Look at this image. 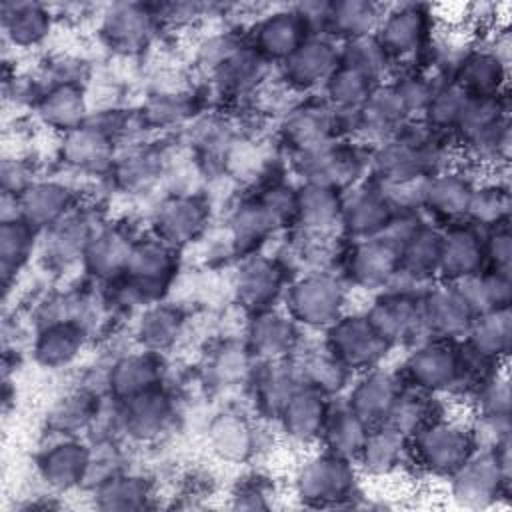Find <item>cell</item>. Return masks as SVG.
I'll list each match as a JSON object with an SVG mask.
<instances>
[{
    "label": "cell",
    "mask_w": 512,
    "mask_h": 512,
    "mask_svg": "<svg viewBox=\"0 0 512 512\" xmlns=\"http://www.w3.org/2000/svg\"><path fill=\"white\" fill-rule=\"evenodd\" d=\"M410 438V454L434 474L452 476L476 452L472 430L444 416L432 420Z\"/></svg>",
    "instance_id": "obj_1"
},
{
    "label": "cell",
    "mask_w": 512,
    "mask_h": 512,
    "mask_svg": "<svg viewBox=\"0 0 512 512\" xmlns=\"http://www.w3.org/2000/svg\"><path fill=\"white\" fill-rule=\"evenodd\" d=\"M296 488L302 500L314 506H336L354 494V470L348 458L326 452L300 468Z\"/></svg>",
    "instance_id": "obj_2"
},
{
    "label": "cell",
    "mask_w": 512,
    "mask_h": 512,
    "mask_svg": "<svg viewBox=\"0 0 512 512\" xmlns=\"http://www.w3.org/2000/svg\"><path fill=\"white\" fill-rule=\"evenodd\" d=\"M390 344L364 316H340L328 330V350L350 370L374 368Z\"/></svg>",
    "instance_id": "obj_3"
},
{
    "label": "cell",
    "mask_w": 512,
    "mask_h": 512,
    "mask_svg": "<svg viewBox=\"0 0 512 512\" xmlns=\"http://www.w3.org/2000/svg\"><path fill=\"white\" fill-rule=\"evenodd\" d=\"M344 290L328 274H310L298 280L288 292L292 316L310 326H330L340 318Z\"/></svg>",
    "instance_id": "obj_4"
},
{
    "label": "cell",
    "mask_w": 512,
    "mask_h": 512,
    "mask_svg": "<svg viewBox=\"0 0 512 512\" xmlns=\"http://www.w3.org/2000/svg\"><path fill=\"white\" fill-rule=\"evenodd\" d=\"M174 274V256L166 242L146 240L134 244L124 268L126 284L134 298H158Z\"/></svg>",
    "instance_id": "obj_5"
},
{
    "label": "cell",
    "mask_w": 512,
    "mask_h": 512,
    "mask_svg": "<svg viewBox=\"0 0 512 512\" xmlns=\"http://www.w3.org/2000/svg\"><path fill=\"white\" fill-rule=\"evenodd\" d=\"M508 478V466L500 462L494 450L472 454L452 474V494L468 508H480L500 496L502 484Z\"/></svg>",
    "instance_id": "obj_6"
},
{
    "label": "cell",
    "mask_w": 512,
    "mask_h": 512,
    "mask_svg": "<svg viewBox=\"0 0 512 512\" xmlns=\"http://www.w3.org/2000/svg\"><path fill=\"white\" fill-rule=\"evenodd\" d=\"M430 22L432 16L428 6L402 4L390 12H384L376 38L390 60L408 58L426 48L430 38Z\"/></svg>",
    "instance_id": "obj_7"
},
{
    "label": "cell",
    "mask_w": 512,
    "mask_h": 512,
    "mask_svg": "<svg viewBox=\"0 0 512 512\" xmlns=\"http://www.w3.org/2000/svg\"><path fill=\"white\" fill-rule=\"evenodd\" d=\"M406 376L416 388L426 392H440L458 386L460 346L442 338L420 344L406 362Z\"/></svg>",
    "instance_id": "obj_8"
},
{
    "label": "cell",
    "mask_w": 512,
    "mask_h": 512,
    "mask_svg": "<svg viewBox=\"0 0 512 512\" xmlns=\"http://www.w3.org/2000/svg\"><path fill=\"white\" fill-rule=\"evenodd\" d=\"M298 162L310 184H320L332 190L348 186L362 170V160L356 150L332 140L300 150Z\"/></svg>",
    "instance_id": "obj_9"
},
{
    "label": "cell",
    "mask_w": 512,
    "mask_h": 512,
    "mask_svg": "<svg viewBox=\"0 0 512 512\" xmlns=\"http://www.w3.org/2000/svg\"><path fill=\"white\" fill-rule=\"evenodd\" d=\"M366 318L390 346L398 342H410L416 338V334L426 332L422 306L416 296L388 292L372 304V308L366 312Z\"/></svg>",
    "instance_id": "obj_10"
},
{
    "label": "cell",
    "mask_w": 512,
    "mask_h": 512,
    "mask_svg": "<svg viewBox=\"0 0 512 512\" xmlns=\"http://www.w3.org/2000/svg\"><path fill=\"white\" fill-rule=\"evenodd\" d=\"M420 306L424 330L434 338L452 340L468 334L474 320V312L456 290V286L430 288L424 300H420Z\"/></svg>",
    "instance_id": "obj_11"
},
{
    "label": "cell",
    "mask_w": 512,
    "mask_h": 512,
    "mask_svg": "<svg viewBox=\"0 0 512 512\" xmlns=\"http://www.w3.org/2000/svg\"><path fill=\"white\" fill-rule=\"evenodd\" d=\"M402 248L382 234L362 238L350 252L348 270L356 284L366 288L386 286L400 266Z\"/></svg>",
    "instance_id": "obj_12"
},
{
    "label": "cell",
    "mask_w": 512,
    "mask_h": 512,
    "mask_svg": "<svg viewBox=\"0 0 512 512\" xmlns=\"http://www.w3.org/2000/svg\"><path fill=\"white\" fill-rule=\"evenodd\" d=\"M454 82L470 98H486L502 94L506 82V58L492 48H468Z\"/></svg>",
    "instance_id": "obj_13"
},
{
    "label": "cell",
    "mask_w": 512,
    "mask_h": 512,
    "mask_svg": "<svg viewBox=\"0 0 512 512\" xmlns=\"http://www.w3.org/2000/svg\"><path fill=\"white\" fill-rule=\"evenodd\" d=\"M308 38H310V32H308L300 12L296 8L280 10V12L266 16L262 22H258L256 32H254V48L264 58L286 60Z\"/></svg>",
    "instance_id": "obj_14"
},
{
    "label": "cell",
    "mask_w": 512,
    "mask_h": 512,
    "mask_svg": "<svg viewBox=\"0 0 512 512\" xmlns=\"http://www.w3.org/2000/svg\"><path fill=\"white\" fill-rule=\"evenodd\" d=\"M154 16L142 4H114L102 22V36L108 46L120 52H136L144 48L154 30Z\"/></svg>",
    "instance_id": "obj_15"
},
{
    "label": "cell",
    "mask_w": 512,
    "mask_h": 512,
    "mask_svg": "<svg viewBox=\"0 0 512 512\" xmlns=\"http://www.w3.org/2000/svg\"><path fill=\"white\" fill-rule=\"evenodd\" d=\"M392 216L394 210L384 200L378 186L350 190V194L340 196V222L358 238L380 234Z\"/></svg>",
    "instance_id": "obj_16"
},
{
    "label": "cell",
    "mask_w": 512,
    "mask_h": 512,
    "mask_svg": "<svg viewBox=\"0 0 512 512\" xmlns=\"http://www.w3.org/2000/svg\"><path fill=\"white\" fill-rule=\"evenodd\" d=\"M340 64V52L322 36H310L292 56L284 60L286 80L298 88L328 82Z\"/></svg>",
    "instance_id": "obj_17"
},
{
    "label": "cell",
    "mask_w": 512,
    "mask_h": 512,
    "mask_svg": "<svg viewBox=\"0 0 512 512\" xmlns=\"http://www.w3.org/2000/svg\"><path fill=\"white\" fill-rule=\"evenodd\" d=\"M402 386L398 378L384 370L368 372L352 390L348 406L368 424H384Z\"/></svg>",
    "instance_id": "obj_18"
},
{
    "label": "cell",
    "mask_w": 512,
    "mask_h": 512,
    "mask_svg": "<svg viewBox=\"0 0 512 512\" xmlns=\"http://www.w3.org/2000/svg\"><path fill=\"white\" fill-rule=\"evenodd\" d=\"M484 258V242L474 228L454 226L452 230L442 234L438 270H442V274L452 278L454 282L478 274L482 270Z\"/></svg>",
    "instance_id": "obj_19"
},
{
    "label": "cell",
    "mask_w": 512,
    "mask_h": 512,
    "mask_svg": "<svg viewBox=\"0 0 512 512\" xmlns=\"http://www.w3.org/2000/svg\"><path fill=\"white\" fill-rule=\"evenodd\" d=\"M326 394H322L320 390L312 388V386H300L292 398L286 402L284 410L280 412L284 430L300 440H314L318 436H322L326 418H328V404L324 400Z\"/></svg>",
    "instance_id": "obj_20"
},
{
    "label": "cell",
    "mask_w": 512,
    "mask_h": 512,
    "mask_svg": "<svg viewBox=\"0 0 512 512\" xmlns=\"http://www.w3.org/2000/svg\"><path fill=\"white\" fill-rule=\"evenodd\" d=\"M408 436L390 424H378L370 428L364 446L358 454L366 472L384 476L398 470L404 458L410 454Z\"/></svg>",
    "instance_id": "obj_21"
},
{
    "label": "cell",
    "mask_w": 512,
    "mask_h": 512,
    "mask_svg": "<svg viewBox=\"0 0 512 512\" xmlns=\"http://www.w3.org/2000/svg\"><path fill=\"white\" fill-rule=\"evenodd\" d=\"M38 466L42 478L52 488L68 490L88 476L90 452L86 446L74 440L58 442L44 452Z\"/></svg>",
    "instance_id": "obj_22"
},
{
    "label": "cell",
    "mask_w": 512,
    "mask_h": 512,
    "mask_svg": "<svg viewBox=\"0 0 512 512\" xmlns=\"http://www.w3.org/2000/svg\"><path fill=\"white\" fill-rule=\"evenodd\" d=\"M282 286V270L268 258L250 256L238 272V298L252 310H266Z\"/></svg>",
    "instance_id": "obj_23"
},
{
    "label": "cell",
    "mask_w": 512,
    "mask_h": 512,
    "mask_svg": "<svg viewBox=\"0 0 512 512\" xmlns=\"http://www.w3.org/2000/svg\"><path fill=\"white\" fill-rule=\"evenodd\" d=\"M206 208L200 200L180 196L162 204L156 214V230L162 242L178 246L192 240L204 226Z\"/></svg>",
    "instance_id": "obj_24"
},
{
    "label": "cell",
    "mask_w": 512,
    "mask_h": 512,
    "mask_svg": "<svg viewBox=\"0 0 512 512\" xmlns=\"http://www.w3.org/2000/svg\"><path fill=\"white\" fill-rule=\"evenodd\" d=\"M408 110L404 108L398 92L394 86H374L368 98L358 108V128L356 130H370L378 136H394Z\"/></svg>",
    "instance_id": "obj_25"
},
{
    "label": "cell",
    "mask_w": 512,
    "mask_h": 512,
    "mask_svg": "<svg viewBox=\"0 0 512 512\" xmlns=\"http://www.w3.org/2000/svg\"><path fill=\"white\" fill-rule=\"evenodd\" d=\"M170 412V398L156 386L130 400H124L122 422L132 436L152 438L170 420Z\"/></svg>",
    "instance_id": "obj_26"
},
{
    "label": "cell",
    "mask_w": 512,
    "mask_h": 512,
    "mask_svg": "<svg viewBox=\"0 0 512 512\" xmlns=\"http://www.w3.org/2000/svg\"><path fill=\"white\" fill-rule=\"evenodd\" d=\"M20 218L30 226H50L60 220L70 204V192L56 182H40L24 188L18 196Z\"/></svg>",
    "instance_id": "obj_27"
},
{
    "label": "cell",
    "mask_w": 512,
    "mask_h": 512,
    "mask_svg": "<svg viewBox=\"0 0 512 512\" xmlns=\"http://www.w3.org/2000/svg\"><path fill=\"white\" fill-rule=\"evenodd\" d=\"M86 338V330L76 320H52L36 340V358L40 364L58 368L76 358Z\"/></svg>",
    "instance_id": "obj_28"
},
{
    "label": "cell",
    "mask_w": 512,
    "mask_h": 512,
    "mask_svg": "<svg viewBox=\"0 0 512 512\" xmlns=\"http://www.w3.org/2000/svg\"><path fill=\"white\" fill-rule=\"evenodd\" d=\"M42 120L58 130L70 132L84 124L86 98L76 82H60L48 90L38 104Z\"/></svg>",
    "instance_id": "obj_29"
},
{
    "label": "cell",
    "mask_w": 512,
    "mask_h": 512,
    "mask_svg": "<svg viewBox=\"0 0 512 512\" xmlns=\"http://www.w3.org/2000/svg\"><path fill=\"white\" fill-rule=\"evenodd\" d=\"M472 190L474 186L462 174L440 170L428 176L424 204L444 218H460L466 216Z\"/></svg>",
    "instance_id": "obj_30"
},
{
    "label": "cell",
    "mask_w": 512,
    "mask_h": 512,
    "mask_svg": "<svg viewBox=\"0 0 512 512\" xmlns=\"http://www.w3.org/2000/svg\"><path fill=\"white\" fill-rule=\"evenodd\" d=\"M2 24L6 36L22 48L34 46L48 36L52 16L42 4L22 2L2 6Z\"/></svg>",
    "instance_id": "obj_31"
},
{
    "label": "cell",
    "mask_w": 512,
    "mask_h": 512,
    "mask_svg": "<svg viewBox=\"0 0 512 512\" xmlns=\"http://www.w3.org/2000/svg\"><path fill=\"white\" fill-rule=\"evenodd\" d=\"M338 190L320 186V184H306L296 194V218L300 224L314 234H322L340 220V196Z\"/></svg>",
    "instance_id": "obj_32"
},
{
    "label": "cell",
    "mask_w": 512,
    "mask_h": 512,
    "mask_svg": "<svg viewBox=\"0 0 512 512\" xmlns=\"http://www.w3.org/2000/svg\"><path fill=\"white\" fill-rule=\"evenodd\" d=\"M160 370L152 356L132 354L114 364L110 370V390L118 400H130L158 386Z\"/></svg>",
    "instance_id": "obj_33"
},
{
    "label": "cell",
    "mask_w": 512,
    "mask_h": 512,
    "mask_svg": "<svg viewBox=\"0 0 512 512\" xmlns=\"http://www.w3.org/2000/svg\"><path fill=\"white\" fill-rule=\"evenodd\" d=\"M382 8L372 2L364 0H344L332 2L330 6V20H328V34L350 38H362L376 34L382 22Z\"/></svg>",
    "instance_id": "obj_34"
},
{
    "label": "cell",
    "mask_w": 512,
    "mask_h": 512,
    "mask_svg": "<svg viewBox=\"0 0 512 512\" xmlns=\"http://www.w3.org/2000/svg\"><path fill=\"white\" fill-rule=\"evenodd\" d=\"M212 450L226 460H246L254 452V428L238 414L226 412L212 420L208 430Z\"/></svg>",
    "instance_id": "obj_35"
},
{
    "label": "cell",
    "mask_w": 512,
    "mask_h": 512,
    "mask_svg": "<svg viewBox=\"0 0 512 512\" xmlns=\"http://www.w3.org/2000/svg\"><path fill=\"white\" fill-rule=\"evenodd\" d=\"M456 290L462 294L474 316L508 306L510 302V274L494 270L492 274H472L456 280Z\"/></svg>",
    "instance_id": "obj_36"
},
{
    "label": "cell",
    "mask_w": 512,
    "mask_h": 512,
    "mask_svg": "<svg viewBox=\"0 0 512 512\" xmlns=\"http://www.w3.org/2000/svg\"><path fill=\"white\" fill-rule=\"evenodd\" d=\"M372 426H368L350 406L338 412H328L322 438L328 446V452H334L342 458H358L364 440Z\"/></svg>",
    "instance_id": "obj_37"
},
{
    "label": "cell",
    "mask_w": 512,
    "mask_h": 512,
    "mask_svg": "<svg viewBox=\"0 0 512 512\" xmlns=\"http://www.w3.org/2000/svg\"><path fill=\"white\" fill-rule=\"evenodd\" d=\"M442 234L430 226L420 224L404 242L400 252V268L420 280L430 282L440 266Z\"/></svg>",
    "instance_id": "obj_38"
},
{
    "label": "cell",
    "mask_w": 512,
    "mask_h": 512,
    "mask_svg": "<svg viewBox=\"0 0 512 512\" xmlns=\"http://www.w3.org/2000/svg\"><path fill=\"white\" fill-rule=\"evenodd\" d=\"M442 412L436 406V398L426 390H402L386 418L384 424L394 426L408 438L414 436L420 428L440 418Z\"/></svg>",
    "instance_id": "obj_39"
},
{
    "label": "cell",
    "mask_w": 512,
    "mask_h": 512,
    "mask_svg": "<svg viewBox=\"0 0 512 512\" xmlns=\"http://www.w3.org/2000/svg\"><path fill=\"white\" fill-rule=\"evenodd\" d=\"M510 334H512L510 308L502 306V308H494L474 316L472 326L466 334L468 336L466 344H470L482 354L500 358V356H506L508 352Z\"/></svg>",
    "instance_id": "obj_40"
},
{
    "label": "cell",
    "mask_w": 512,
    "mask_h": 512,
    "mask_svg": "<svg viewBox=\"0 0 512 512\" xmlns=\"http://www.w3.org/2000/svg\"><path fill=\"white\" fill-rule=\"evenodd\" d=\"M62 154L68 162L82 168H102L110 160L108 134L94 124H82L76 130L66 132Z\"/></svg>",
    "instance_id": "obj_41"
},
{
    "label": "cell",
    "mask_w": 512,
    "mask_h": 512,
    "mask_svg": "<svg viewBox=\"0 0 512 512\" xmlns=\"http://www.w3.org/2000/svg\"><path fill=\"white\" fill-rule=\"evenodd\" d=\"M294 338H296L294 324L276 312L262 310L250 326L252 352L270 360H276L286 350H290Z\"/></svg>",
    "instance_id": "obj_42"
},
{
    "label": "cell",
    "mask_w": 512,
    "mask_h": 512,
    "mask_svg": "<svg viewBox=\"0 0 512 512\" xmlns=\"http://www.w3.org/2000/svg\"><path fill=\"white\" fill-rule=\"evenodd\" d=\"M256 384H258L256 396H258L260 408L272 416H280L286 402L300 388L296 372L286 362H280L278 358L270 360L264 366Z\"/></svg>",
    "instance_id": "obj_43"
},
{
    "label": "cell",
    "mask_w": 512,
    "mask_h": 512,
    "mask_svg": "<svg viewBox=\"0 0 512 512\" xmlns=\"http://www.w3.org/2000/svg\"><path fill=\"white\" fill-rule=\"evenodd\" d=\"M134 244L120 230H106L86 246L88 268L104 278L124 272Z\"/></svg>",
    "instance_id": "obj_44"
},
{
    "label": "cell",
    "mask_w": 512,
    "mask_h": 512,
    "mask_svg": "<svg viewBox=\"0 0 512 512\" xmlns=\"http://www.w3.org/2000/svg\"><path fill=\"white\" fill-rule=\"evenodd\" d=\"M264 56L256 48H236L216 66V78L224 90L242 92L254 86L264 74Z\"/></svg>",
    "instance_id": "obj_45"
},
{
    "label": "cell",
    "mask_w": 512,
    "mask_h": 512,
    "mask_svg": "<svg viewBox=\"0 0 512 512\" xmlns=\"http://www.w3.org/2000/svg\"><path fill=\"white\" fill-rule=\"evenodd\" d=\"M336 126V110L308 106L302 110H294V114L286 122L288 138L300 148H312L326 140H330V132Z\"/></svg>",
    "instance_id": "obj_46"
},
{
    "label": "cell",
    "mask_w": 512,
    "mask_h": 512,
    "mask_svg": "<svg viewBox=\"0 0 512 512\" xmlns=\"http://www.w3.org/2000/svg\"><path fill=\"white\" fill-rule=\"evenodd\" d=\"M278 224V216L264 200L246 202L232 218L234 242L238 248L250 250L254 244L262 242Z\"/></svg>",
    "instance_id": "obj_47"
},
{
    "label": "cell",
    "mask_w": 512,
    "mask_h": 512,
    "mask_svg": "<svg viewBox=\"0 0 512 512\" xmlns=\"http://www.w3.org/2000/svg\"><path fill=\"white\" fill-rule=\"evenodd\" d=\"M390 56L378 42L376 34L362 36V38H350L344 42V48L340 52V64L350 66L362 74H366L376 84L390 68Z\"/></svg>",
    "instance_id": "obj_48"
},
{
    "label": "cell",
    "mask_w": 512,
    "mask_h": 512,
    "mask_svg": "<svg viewBox=\"0 0 512 512\" xmlns=\"http://www.w3.org/2000/svg\"><path fill=\"white\" fill-rule=\"evenodd\" d=\"M378 86L374 80H370L366 74L338 64L334 74L328 78L326 88L336 108L342 110H356L362 106V102L368 98L372 88Z\"/></svg>",
    "instance_id": "obj_49"
},
{
    "label": "cell",
    "mask_w": 512,
    "mask_h": 512,
    "mask_svg": "<svg viewBox=\"0 0 512 512\" xmlns=\"http://www.w3.org/2000/svg\"><path fill=\"white\" fill-rule=\"evenodd\" d=\"M470 96L454 82L446 80L442 86H436L432 100L428 104L426 112V122L434 130H446L454 128L468 104Z\"/></svg>",
    "instance_id": "obj_50"
},
{
    "label": "cell",
    "mask_w": 512,
    "mask_h": 512,
    "mask_svg": "<svg viewBox=\"0 0 512 512\" xmlns=\"http://www.w3.org/2000/svg\"><path fill=\"white\" fill-rule=\"evenodd\" d=\"M508 208H510L508 188L498 182H492L472 190L466 216H470L474 222L482 226H498L506 222Z\"/></svg>",
    "instance_id": "obj_51"
},
{
    "label": "cell",
    "mask_w": 512,
    "mask_h": 512,
    "mask_svg": "<svg viewBox=\"0 0 512 512\" xmlns=\"http://www.w3.org/2000/svg\"><path fill=\"white\" fill-rule=\"evenodd\" d=\"M34 242V226L26 220H4L0 230V258H2V272L4 278L16 272L28 258L30 248Z\"/></svg>",
    "instance_id": "obj_52"
},
{
    "label": "cell",
    "mask_w": 512,
    "mask_h": 512,
    "mask_svg": "<svg viewBox=\"0 0 512 512\" xmlns=\"http://www.w3.org/2000/svg\"><path fill=\"white\" fill-rule=\"evenodd\" d=\"M150 496L148 484L142 478L134 476H110L100 484L98 490V506L100 508H144Z\"/></svg>",
    "instance_id": "obj_53"
},
{
    "label": "cell",
    "mask_w": 512,
    "mask_h": 512,
    "mask_svg": "<svg viewBox=\"0 0 512 512\" xmlns=\"http://www.w3.org/2000/svg\"><path fill=\"white\" fill-rule=\"evenodd\" d=\"M180 328H182V314L176 308L154 306L142 316L138 334L148 348L160 350L170 346L178 338Z\"/></svg>",
    "instance_id": "obj_54"
},
{
    "label": "cell",
    "mask_w": 512,
    "mask_h": 512,
    "mask_svg": "<svg viewBox=\"0 0 512 512\" xmlns=\"http://www.w3.org/2000/svg\"><path fill=\"white\" fill-rule=\"evenodd\" d=\"M350 368H346L330 350L324 354H316L306 360L302 368V378L308 386L320 390L322 394L338 392L348 380Z\"/></svg>",
    "instance_id": "obj_55"
},
{
    "label": "cell",
    "mask_w": 512,
    "mask_h": 512,
    "mask_svg": "<svg viewBox=\"0 0 512 512\" xmlns=\"http://www.w3.org/2000/svg\"><path fill=\"white\" fill-rule=\"evenodd\" d=\"M96 410L98 404H94V396L86 392H76L56 406L52 414V424L58 432L72 434V430L86 426L94 418Z\"/></svg>",
    "instance_id": "obj_56"
},
{
    "label": "cell",
    "mask_w": 512,
    "mask_h": 512,
    "mask_svg": "<svg viewBox=\"0 0 512 512\" xmlns=\"http://www.w3.org/2000/svg\"><path fill=\"white\" fill-rule=\"evenodd\" d=\"M392 86L398 92L408 114L416 112V110H426L432 100V94L436 90V84L426 74H420V72L404 74Z\"/></svg>",
    "instance_id": "obj_57"
},
{
    "label": "cell",
    "mask_w": 512,
    "mask_h": 512,
    "mask_svg": "<svg viewBox=\"0 0 512 512\" xmlns=\"http://www.w3.org/2000/svg\"><path fill=\"white\" fill-rule=\"evenodd\" d=\"M478 408L482 416L508 418L510 388L506 374H494L488 382L478 388Z\"/></svg>",
    "instance_id": "obj_58"
},
{
    "label": "cell",
    "mask_w": 512,
    "mask_h": 512,
    "mask_svg": "<svg viewBox=\"0 0 512 512\" xmlns=\"http://www.w3.org/2000/svg\"><path fill=\"white\" fill-rule=\"evenodd\" d=\"M60 224H62V226H58V228L54 230L50 248L56 252V256L70 258L78 248H82L84 244H88L86 232H84V226L74 228L76 220H66V222H60Z\"/></svg>",
    "instance_id": "obj_59"
},
{
    "label": "cell",
    "mask_w": 512,
    "mask_h": 512,
    "mask_svg": "<svg viewBox=\"0 0 512 512\" xmlns=\"http://www.w3.org/2000/svg\"><path fill=\"white\" fill-rule=\"evenodd\" d=\"M484 254L492 260L498 272H508L510 266V234L506 222L494 226L492 234L484 242Z\"/></svg>",
    "instance_id": "obj_60"
},
{
    "label": "cell",
    "mask_w": 512,
    "mask_h": 512,
    "mask_svg": "<svg viewBox=\"0 0 512 512\" xmlns=\"http://www.w3.org/2000/svg\"><path fill=\"white\" fill-rule=\"evenodd\" d=\"M248 364H246V354L244 350L238 348H226L218 354V358L212 364L214 374L218 376V380H236L246 372Z\"/></svg>",
    "instance_id": "obj_61"
}]
</instances>
